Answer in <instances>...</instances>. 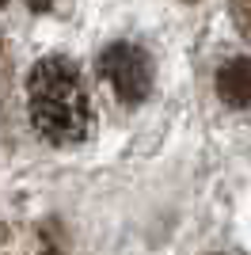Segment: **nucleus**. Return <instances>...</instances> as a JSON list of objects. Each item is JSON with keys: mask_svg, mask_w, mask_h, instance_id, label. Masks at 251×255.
Wrapping results in <instances>:
<instances>
[{"mask_svg": "<svg viewBox=\"0 0 251 255\" xmlns=\"http://www.w3.org/2000/svg\"><path fill=\"white\" fill-rule=\"evenodd\" d=\"M27 96H31V118L46 141L53 145H76L88 137L92 129V99L84 88L80 73L73 61L65 57H46L31 69L27 80Z\"/></svg>", "mask_w": 251, "mask_h": 255, "instance_id": "f257e3e1", "label": "nucleus"}, {"mask_svg": "<svg viewBox=\"0 0 251 255\" xmlns=\"http://www.w3.org/2000/svg\"><path fill=\"white\" fill-rule=\"evenodd\" d=\"M103 76L111 80L115 96L122 103H141L152 92V61L148 53L133 42H115L103 50Z\"/></svg>", "mask_w": 251, "mask_h": 255, "instance_id": "f03ea898", "label": "nucleus"}, {"mask_svg": "<svg viewBox=\"0 0 251 255\" xmlns=\"http://www.w3.org/2000/svg\"><path fill=\"white\" fill-rule=\"evenodd\" d=\"M217 96L229 107H248L251 103V57H232L217 73Z\"/></svg>", "mask_w": 251, "mask_h": 255, "instance_id": "7ed1b4c3", "label": "nucleus"}, {"mask_svg": "<svg viewBox=\"0 0 251 255\" xmlns=\"http://www.w3.org/2000/svg\"><path fill=\"white\" fill-rule=\"evenodd\" d=\"M232 15L240 23V31L251 38V0H232Z\"/></svg>", "mask_w": 251, "mask_h": 255, "instance_id": "20e7f679", "label": "nucleus"}, {"mask_svg": "<svg viewBox=\"0 0 251 255\" xmlns=\"http://www.w3.org/2000/svg\"><path fill=\"white\" fill-rule=\"evenodd\" d=\"M27 4H31L34 11H46V8H50V4H53V0H27Z\"/></svg>", "mask_w": 251, "mask_h": 255, "instance_id": "39448f33", "label": "nucleus"}, {"mask_svg": "<svg viewBox=\"0 0 251 255\" xmlns=\"http://www.w3.org/2000/svg\"><path fill=\"white\" fill-rule=\"evenodd\" d=\"M0 4H4V0H0Z\"/></svg>", "mask_w": 251, "mask_h": 255, "instance_id": "423d86ee", "label": "nucleus"}]
</instances>
